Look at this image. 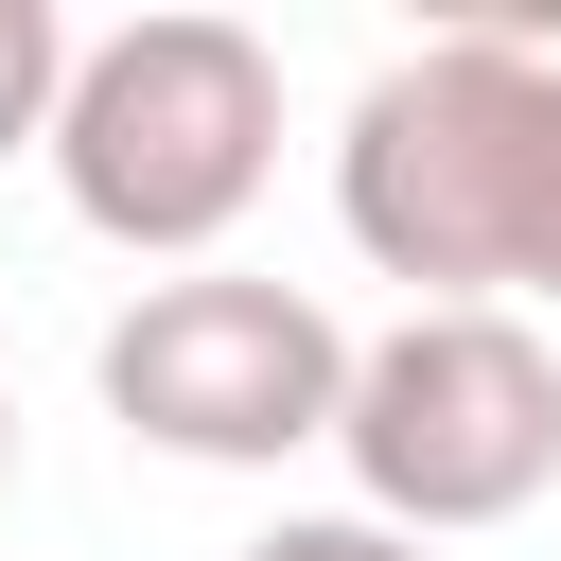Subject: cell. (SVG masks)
<instances>
[{"label": "cell", "mask_w": 561, "mask_h": 561, "mask_svg": "<svg viewBox=\"0 0 561 561\" xmlns=\"http://www.w3.org/2000/svg\"><path fill=\"white\" fill-rule=\"evenodd\" d=\"M351 508L403 526V543H473V526H526L561 491V351L508 316V298H456V316H386L368 368H351Z\"/></svg>", "instance_id": "3"}, {"label": "cell", "mask_w": 561, "mask_h": 561, "mask_svg": "<svg viewBox=\"0 0 561 561\" xmlns=\"http://www.w3.org/2000/svg\"><path fill=\"white\" fill-rule=\"evenodd\" d=\"M0 491H18V368H0Z\"/></svg>", "instance_id": "8"}, {"label": "cell", "mask_w": 561, "mask_h": 561, "mask_svg": "<svg viewBox=\"0 0 561 561\" xmlns=\"http://www.w3.org/2000/svg\"><path fill=\"white\" fill-rule=\"evenodd\" d=\"M543 193H561V35L543 18H456V35L386 53L333 123V228L368 280H403V316H456V298L526 316Z\"/></svg>", "instance_id": "1"}, {"label": "cell", "mask_w": 561, "mask_h": 561, "mask_svg": "<svg viewBox=\"0 0 561 561\" xmlns=\"http://www.w3.org/2000/svg\"><path fill=\"white\" fill-rule=\"evenodd\" d=\"M245 561H438V543H403V526H368V508H280Z\"/></svg>", "instance_id": "6"}, {"label": "cell", "mask_w": 561, "mask_h": 561, "mask_svg": "<svg viewBox=\"0 0 561 561\" xmlns=\"http://www.w3.org/2000/svg\"><path fill=\"white\" fill-rule=\"evenodd\" d=\"M263 175H280V53H263L245 18L175 0V18L88 35L70 123H53V193H70L88 245L193 280V263L263 210Z\"/></svg>", "instance_id": "2"}, {"label": "cell", "mask_w": 561, "mask_h": 561, "mask_svg": "<svg viewBox=\"0 0 561 561\" xmlns=\"http://www.w3.org/2000/svg\"><path fill=\"white\" fill-rule=\"evenodd\" d=\"M526 298H543V316H561V193H543V263H526Z\"/></svg>", "instance_id": "7"}, {"label": "cell", "mask_w": 561, "mask_h": 561, "mask_svg": "<svg viewBox=\"0 0 561 561\" xmlns=\"http://www.w3.org/2000/svg\"><path fill=\"white\" fill-rule=\"evenodd\" d=\"M70 70H88V35H70L53 0H0V158H18V140L53 158V123H70Z\"/></svg>", "instance_id": "5"}, {"label": "cell", "mask_w": 561, "mask_h": 561, "mask_svg": "<svg viewBox=\"0 0 561 561\" xmlns=\"http://www.w3.org/2000/svg\"><path fill=\"white\" fill-rule=\"evenodd\" d=\"M351 368L368 333L316 298V280H263V263H193V280H140L88 351L105 421L140 456H193V473H280L351 421Z\"/></svg>", "instance_id": "4"}]
</instances>
